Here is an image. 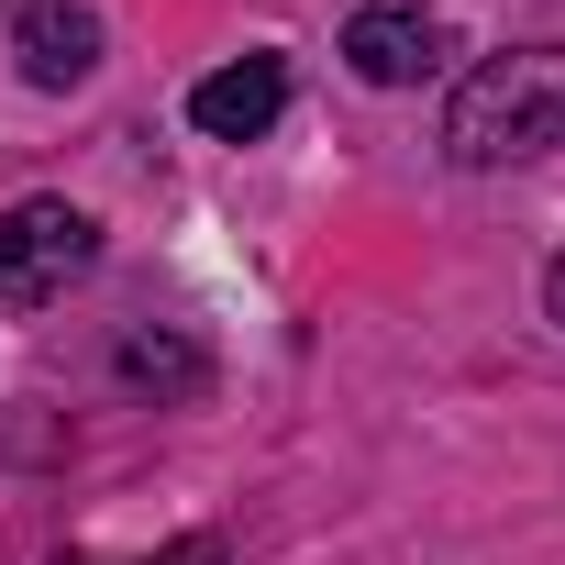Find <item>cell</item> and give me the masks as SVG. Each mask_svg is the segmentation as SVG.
Listing matches in <instances>:
<instances>
[{"mask_svg": "<svg viewBox=\"0 0 565 565\" xmlns=\"http://www.w3.org/2000/svg\"><path fill=\"white\" fill-rule=\"evenodd\" d=\"M67 565H89V554H67ZM134 565H222V532H178L167 554H134Z\"/></svg>", "mask_w": 565, "mask_h": 565, "instance_id": "7", "label": "cell"}, {"mask_svg": "<svg viewBox=\"0 0 565 565\" xmlns=\"http://www.w3.org/2000/svg\"><path fill=\"white\" fill-rule=\"evenodd\" d=\"M12 67L34 89H78L100 67V12L89 0H12Z\"/></svg>", "mask_w": 565, "mask_h": 565, "instance_id": "4", "label": "cell"}, {"mask_svg": "<svg viewBox=\"0 0 565 565\" xmlns=\"http://www.w3.org/2000/svg\"><path fill=\"white\" fill-rule=\"evenodd\" d=\"M543 300H554V322H565V255H554V277H543Z\"/></svg>", "mask_w": 565, "mask_h": 565, "instance_id": "8", "label": "cell"}, {"mask_svg": "<svg viewBox=\"0 0 565 565\" xmlns=\"http://www.w3.org/2000/svg\"><path fill=\"white\" fill-rule=\"evenodd\" d=\"M100 266V222L78 200H12L0 211V311H45Z\"/></svg>", "mask_w": 565, "mask_h": 565, "instance_id": "2", "label": "cell"}, {"mask_svg": "<svg viewBox=\"0 0 565 565\" xmlns=\"http://www.w3.org/2000/svg\"><path fill=\"white\" fill-rule=\"evenodd\" d=\"M444 56H455V34L433 12H399V0H377V12L344 23V67L366 89H422V78H444Z\"/></svg>", "mask_w": 565, "mask_h": 565, "instance_id": "3", "label": "cell"}, {"mask_svg": "<svg viewBox=\"0 0 565 565\" xmlns=\"http://www.w3.org/2000/svg\"><path fill=\"white\" fill-rule=\"evenodd\" d=\"M111 377H122V388H156V399H200L211 355H200L189 333H167V322H156V333H122V344H111Z\"/></svg>", "mask_w": 565, "mask_h": 565, "instance_id": "6", "label": "cell"}, {"mask_svg": "<svg viewBox=\"0 0 565 565\" xmlns=\"http://www.w3.org/2000/svg\"><path fill=\"white\" fill-rule=\"evenodd\" d=\"M554 145H565V45H510L455 78V100H444L455 167H532Z\"/></svg>", "mask_w": 565, "mask_h": 565, "instance_id": "1", "label": "cell"}, {"mask_svg": "<svg viewBox=\"0 0 565 565\" xmlns=\"http://www.w3.org/2000/svg\"><path fill=\"white\" fill-rule=\"evenodd\" d=\"M277 111H289V56H233V67H211V78L189 89V122H200L211 145H255Z\"/></svg>", "mask_w": 565, "mask_h": 565, "instance_id": "5", "label": "cell"}]
</instances>
